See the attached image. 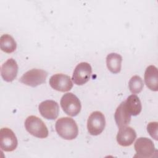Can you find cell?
Instances as JSON below:
<instances>
[{
	"instance_id": "5b68a950",
	"label": "cell",
	"mask_w": 158,
	"mask_h": 158,
	"mask_svg": "<svg viewBox=\"0 0 158 158\" xmlns=\"http://www.w3.org/2000/svg\"><path fill=\"white\" fill-rule=\"evenodd\" d=\"M106 120L104 114L99 111H94L89 116L87 121V128L89 133L93 136L100 135L104 130Z\"/></svg>"
},
{
	"instance_id": "e0dca14e",
	"label": "cell",
	"mask_w": 158,
	"mask_h": 158,
	"mask_svg": "<svg viewBox=\"0 0 158 158\" xmlns=\"http://www.w3.org/2000/svg\"><path fill=\"white\" fill-rule=\"evenodd\" d=\"M1 49L6 52H13L17 48V43L12 36L8 34L2 35L0 38Z\"/></svg>"
},
{
	"instance_id": "9c48e42d",
	"label": "cell",
	"mask_w": 158,
	"mask_h": 158,
	"mask_svg": "<svg viewBox=\"0 0 158 158\" xmlns=\"http://www.w3.org/2000/svg\"><path fill=\"white\" fill-rule=\"evenodd\" d=\"M49 83L51 88L60 92L68 91L73 87L70 77L63 73L53 75L50 78Z\"/></svg>"
},
{
	"instance_id": "ba28073f",
	"label": "cell",
	"mask_w": 158,
	"mask_h": 158,
	"mask_svg": "<svg viewBox=\"0 0 158 158\" xmlns=\"http://www.w3.org/2000/svg\"><path fill=\"white\" fill-rule=\"evenodd\" d=\"M135 149L138 157H151L156 152L153 142L146 137L137 139L135 143Z\"/></svg>"
},
{
	"instance_id": "d6986e66",
	"label": "cell",
	"mask_w": 158,
	"mask_h": 158,
	"mask_svg": "<svg viewBox=\"0 0 158 158\" xmlns=\"http://www.w3.org/2000/svg\"><path fill=\"white\" fill-rule=\"evenodd\" d=\"M147 130L150 136L154 139L157 140V122H152L148 123Z\"/></svg>"
},
{
	"instance_id": "8992f818",
	"label": "cell",
	"mask_w": 158,
	"mask_h": 158,
	"mask_svg": "<svg viewBox=\"0 0 158 158\" xmlns=\"http://www.w3.org/2000/svg\"><path fill=\"white\" fill-rule=\"evenodd\" d=\"M92 68L88 62H80L74 69L72 80L77 85H83L88 82L91 77Z\"/></svg>"
},
{
	"instance_id": "52a82bcc",
	"label": "cell",
	"mask_w": 158,
	"mask_h": 158,
	"mask_svg": "<svg viewBox=\"0 0 158 158\" xmlns=\"http://www.w3.org/2000/svg\"><path fill=\"white\" fill-rule=\"evenodd\" d=\"M18 144L17 137L13 131L8 128L0 130V146L2 151L10 152L14 151Z\"/></svg>"
},
{
	"instance_id": "30bf717a",
	"label": "cell",
	"mask_w": 158,
	"mask_h": 158,
	"mask_svg": "<svg viewBox=\"0 0 158 158\" xmlns=\"http://www.w3.org/2000/svg\"><path fill=\"white\" fill-rule=\"evenodd\" d=\"M38 108L41 115L44 118L55 120L58 117L59 107L57 102L53 100H46L41 102Z\"/></svg>"
},
{
	"instance_id": "8fae6325",
	"label": "cell",
	"mask_w": 158,
	"mask_h": 158,
	"mask_svg": "<svg viewBox=\"0 0 158 158\" xmlns=\"http://www.w3.org/2000/svg\"><path fill=\"white\" fill-rule=\"evenodd\" d=\"M136 138L135 130L130 127H120L117 135V141L122 146H129L132 144Z\"/></svg>"
},
{
	"instance_id": "6da1fadb",
	"label": "cell",
	"mask_w": 158,
	"mask_h": 158,
	"mask_svg": "<svg viewBox=\"0 0 158 158\" xmlns=\"http://www.w3.org/2000/svg\"><path fill=\"white\" fill-rule=\"evenodd\" d=\"M55 127L57 134L65 139H73L78 133V128L75 121L70 117L59 118L56 122Z\"/></svg>"
},
{
	"instance_id": "277c9868",
	"label": "cell",
	"mask_w": 158,
	"mask_h": 158,
	"mask_svg": "<svg viewBox=\"0 0 158 158\" xmlns=\"http://www.w3.org/2000/svg\"><path fill=\"white\" fill-rule=\"evenodd\" d=\"M48 73L39 69H33L25 72L20 78V81L24 85L36 87L46 81Z\"/></svg>"
},
{
	"instance_id": "2e32d148",
	"label": "cell",
	"mask_w": 158,
	"mask_h": 158,
	"mask_svg": "<svg viewBox=\"0 0 158 158\" xmlns=\"http://www.w3.org/2000/svg\"><path fill=\"white\" fill-rule=\"evenodd\" d=\"M126 107L131 115H138L142 109V105L139 98L135 94L129 96L125 101Z\"/></svg>"
},
{
	"instance_id": "7c38bea8",
	"label": "cell",
	"mask_w": 158,
	"mask_h": 158,
	"mask_svg": "<svg viewBox=\"0 0 158 158\" xmlns=\"http://www.w3.org/2000/svg\"><path fill=\"white\" fill-rule=\"evenodd\" d=\"M17 72L18 65L12 58L9 59L1 66V77L6 81H12L16 78Z\"/></svg>"
},
{
	"instance_id": "4fadbf2b",
	"label": "cell",
	"mask_w": 158,
	"mask_h": 158,
	"mask_svg": "<svg viewBox=\"0 0 158 158\" xmlns=\"http://www.w3.org/2000/svg\"><path fill=\"white\" fill-rule=\"evenodd\" d=\"M158 72L154 65L148 66L144 73V81L147 87L152 91L158 90Z\"/></svg>"
},
{
	"instance_id": "7a4b0ae2",
	"label": "cell",
	"mask_w": 158,
	"mask_h": 158,
	"mask_svg": "<svg viewBox=\"0 0 158 158\" xmlns=\"http://www.w3.org/2000/svg\"><path fill=\"white\" fill-rule=\"evenodd\" d=\"M25 127L31 135L39 138H45L48 136V130L43 120L35 115L28 117L25 121Z\"/></svg>"
},
{
	"instance_id": "5bb4252c",
	"label": "cell",
	"mask_w": 158,
	"mask_h": 158,
	"mask_svg": "<svg viewBox=\"0 0 158 158\" xmlns=\"http://www.w3.org/2000/svg\"><path fill=\"white\" fill-rule=\"evenodd\" d=\"M131 116L126 107L125 101L122 102L117 107L114 114V118L117 125L119 127L126 126L130 123Z\"/></svg>"
},
{
	"instance_id": "ac0fdd59",
	"label": "cell",
	"mask_w": 158,
	"mask_h": 158,
	"mask_svg": "<svg viewBox=\"0 0 158 158\" xmlns=\"http://www.w3.org/2000/svg\"><path fill=\"white\" fill-rule=\"evenodd\" d=\"M128 86L130 91L133 94L139 93L142 91L144 86L143 80L139 76L135 75L130 80Z\"/></svg>"
},
{
	"instance_id": "3957f363",
	"label": "cell",
	"mask_w": 158,
	"mask_h": 158,
	"mask_svg": "<svg viewBox=\"0 0 158 158\" xmlns=\"http://www.w3.org/2000/svg\"><path fill=\"white\" fill-rule=\"evenodd\" d=\"M60 106L65 114L71 117L77 115L81 108L80 101L72 93H67L62 96Z\"/></svg>"
},
{
	"instance_id": "9a60e30c",
	"label": "cell",
	"mask_w": 158,
	"mask_h": 158,
	"mask_svg": "<svg viewBox=\"0 0 158 158\" xmlns=\"http://www.w3.org/2000/svg\"><path fill=\"white\" fill-rule=\"evenodd\" d=\"M122 61V56L117 53H110L106 57L107 67L113 73H118L120 72Z\"/></svg>"
}]
</instances>
